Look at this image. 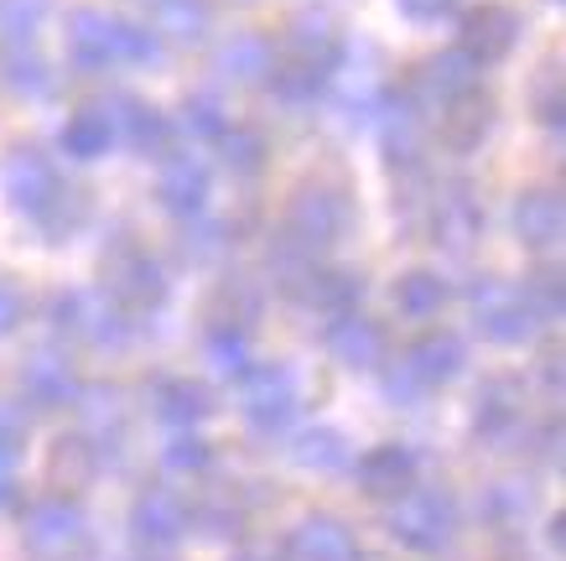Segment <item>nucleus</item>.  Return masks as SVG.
I'll list each match as a JSON object with an SVG mask.
<instances>
[{"instance_id":"f257e3e1","label":"nucleus","mask_w":566,"mask_h":561,"mask_svg":"<svg viewBox=\"0 0 566 561\" xmlns=\"http://www.w3.org/2000/svg\"><path fill=\"white\" fill-rule=\"evenodd\" d=\"M344 69V37L333 21H292L286 32L271 42L265 58V84L281 94L286 104H307L317 100Z\"/></svg>"},{"instance_id":"f03ea898","label":"nucleus","mask_w":566,"mask_h":561,"mask_svg":"<svg viewBox=\"0 0 566 561\" xmlns=\"http://www.w3.org/2000/svg\"><path fill=\"white\" fill-rule=\"evenodd\" d=\"M468 364V349L458 333H447V328H427V333H416L395 364H379L385 374V395H390L395 406H416V401H427L447 385V380H458Z\"/></svg>"},{"instance_id":"7ed1b4c3","label":"nucleus","mask_w":566,"mask_h":561,"mask_svg":"<svg viewBox=\"0 0 566 561\" xmlns=\"http://www.w3.org/2000/svg\"><path fill=\"white\" fill-rule=\"evenodd\" d=\"M161 52V37L136 21L104 17V11H73L69 17V63L78 73H104L120 63H151Z\"/></svg>"},{"instance_id":"20e7f679","label":"nucleus","mask_w":566,"mask_h":561,"mask_svg":"<svg viewBox=\"0 0 566 561\" xmlns=\"http://www.w3.org/2000/svg\"><path fill=\"white\" fill-rule=\"evenodd\" d=\"M390 536L406 551H421V557H437L458 541V526H463V510L452 489H437V484H416L400 499H390V515H385Z\"/></svg>"},{"instance_id":"39448f33","label":"nucleus","mask_w":566,"mask_h":561,"mask_svg":"<svg viewBox=\"0 0 566 561\" xmlns=\"http://www.w3.org/2000/svg\"><path fill=\"white\" fill-rule=\"evenodd\" d=\"M99 291L109 297V302H120L130 318L146 323L156 307L167 302V276H161V266H156V256L146 250V245L125 239V245H115V250H104Z\"/></svg>"},{"instance_id":"423d86ee","label":"nucleus","mask_w":566,"mask_h":561,"mask_svg":"<svg viewBox=\"0 0 566 561\" xmlns=\"http://www.w3.org/2000/svg\"><path fill=\"white\" fill-rule=\"evenodd\" d=\"M21 541L42 561H84L88 546H94V530H88V515L73 505L69 494H48V499L32 505Z\"/></svg>"},{"instance_id":"0eeeda50","label":"nucleus","mask_w":566,"mask_h":561,"mask_svg":"<svg viewBox=\"0 0 566 561\" xmlns=\"http://www.w3.org/2000/svg\"><path fill=\"white\" fill-rule=\"evenodd\" d=\"M240 411L255 432H271L281 437L286 426L296 422L302 411V391H296V374L286 364H265V359H250V370L240 374Z\"/></svg>"},{"instance_id":"6e6552de","label":"nucleus","mask_w":566,"mask_h":561,"mask_svg":"<svg viewBox=\"0 0 566 561\" xmlns=\"http://www.w3.org/2000/svg\"><path fill=\"white\" fill-rule=\"evenodd\" d=\"M468 312H473V328H479L489 343H531L541 333V318L531 312L525 302V291L515 281H494V276H483L468 287Z\"/></svg>"},{"instance_id":"1a4fd4ad","label":"nucleus","mask_w":566,"mask_h":561,"mask_svg":"<svg viewBox=\"0 0 566 561\" xmlns=\"http://www.w3.org/2000/svg\"><path fill=\"white\" fill-rule=\"evenodd\" d=\"M192 530V499L188 494L156 484L130 505V536L140 551H172L177 541H188Z\"/></svg>"},{"instance_id":"9d476101","label":"nucleus","mask_w":566,"mask_h":561,"mask_svg":"<svg viewBox=\"0 0 566 561\" xmlns=\"http://www.w3.org/2000/svg\"><path fill=\"white\" fill-rule=\"evenodd\" d=\"M515 42H520V17L510 6H499V0L473 6V11H463V21H458V52H463L473 69L504 63Z\"/></svg>"},{"instance_id":"9b49d317","label":"nucleus","mask_w":566,"mask_h":561,"mask_svg":"<svg viewBox=\"0 0 566 561\" xmlns=\"http://www.w3.org/2000/svg\"><path fill=\"white\" fill-rule=\"evenodd\" d=\"M531 395L520 385L515 374H494V380H483L479 385V401H473V432H479V443H510L525 432L531 422Z\"/></svg>"},{"instance_id":"f8f14e48","label":"nucleus","mask_w":566,"mask_h":561,"mask_svg":"<svg viewBox=\"0 0 566 561\" xmlns=\"http://www.w3.org/2000/svg\"><path fill=\"white\" fill-rule=\"evenodd\" d=\"M286 291H292L307 312H317L323 323H333V318L354 312V307H359V297H364L359 276L344 271V266H323V260H312L307 271H296V281Z\"/></svg>"},{"instance_id":"ddd939ff","label":"nucleus","mask_w":566,"mask_h":561,"mask_svg":"<svg viewBox=\"0 0 566 561\" xmlns=\"http://www.w3.org/2000/svg\"><path fill=\"white\" fill-rule=\"evenodd\" d=\"M354 474H359V489L369 494V499L390 505V499H400L406 489L421 484V453L406 443H379L364 453Z\"/></svg>"},{"instance_id":"4468645a","label":"nucleus","mask_w":566,"mask_h":561,"mask_svg":"<svg viewBox=\"0 0 566 561\" xmlns=\"http://www.w3.org/2000/svg\"><path fill=\"white\" fill-rule=\"evenodd\" d=\"M323 343L327 354L348 364V370H379L385 359H390V339H385V323H375L369 312H344V318H333L323 328Z\"/></svg>"},{"instance_id":"2eb2a0df","label":"nucleus","mask_w":566,"mask_h":561,"mask_svg":"<svg viewBox=\"0 0 566 561\" xmlns=\"http://www.w3.org/2000/svg\"><path fill=\"white\" fill-rule=\"evenodd\" d=\"M208 193H213V177L198 156L172 152L161 156V172H156V204L167 208L172 219H198L208 208Z\"/></svg>"},{"instance_id":"dca6fc26","label":"nucleus","mask_w":566,"mask_h":561,"mask_svg":"<svg viewBox=\"0 0 566 561\" xmlns=\"http://www.w3.org/2000/svg\"><path fill=\"white\" fill-rule=\"evenodd\" d=\"M63 187H69L63 172L52 167V156H42V152H17L11 167H6V193H11V204H17L32 224L63 198Z\"/></svg>"},{"instance_id":"f3484780","label":"nucleus","mask_w":566,"mask_h":561,"mask_svg":"<svg viewBox=\"0 0 566 561\" xmlns=\"http://www.w3.org/2000/svg\"><path fill=\"white\" fill-rule=\"evenodd\" d=\"M109 120H115V141L136 146V152L151 156V162H161V156L177 152V120L167 115V110H156V104L125 94V100L109 110Z\"/></svg>"},{"instance_id":"a211bd4d","label":"nucleus","mask_w":566,"mask_h":561,"mask_svg":"<svg viewBox=\"0 0 566 561\" xmlns=\"http://www.w3.org/2000/svg\"><path fill=\"white\" fill-rule=\"evenodd\" d=\"M479 224H483V208L473 198L468 183H447L437 187V198L427 208V235L442 245V250H468L479 239Z\"/></svg>"},{"instance_id":"6ab92c4d","label":"nucleus","mask_w":566,"mask_h":561,"mask_svg":"<svg viewBox=\"0 0 566 561\" xmlns=\"http://www.w3.org/2000/svg\"><path fill=\"white\" fill-rule=\"evenodd\" d=\"M21 411H69L84 401V385L73 374L69 359L57 354H36L27 370H21Z\"/></svg>"},{"instance_id":"aec40b11","label":"nucleus","mask_w":566,"mask_h":561,"mask_svg":"<svg viewBox=\"0 0 566 561\" xmlns=\"http://www.w3.org/2000/svg\"><path fill=\"white\" fill-rule=\"evenodd\" d=\"M286 551L296 561H359V541H354V530L344 520H333V515H307V520H296L292 536H286Z\"/></svg>"},{"instance_id":"412c9836","label":"nucleus","mask_w":566,"mask_h":561,"mask_svg":"<svg viewBox=\"0 0 566 561\" xmlns=\"http://www.w3.org/2000/svg\"><path fill=\"white\" fill-rule=\"evenodd\" d=\"M151 411L161 426L188 432V426H198L213 411V391H208L203 380H192V374H167V380L151 385Z\"/></svg>"},{"instance_id":"4be33fe9","label":"nucleus","mask_w":566,"mask_h":561,"mask_svg":"<svg viewBox=\"0 0 566 561\" xmlns=\"http://www.w3.org/2000/svg\"><path fill=\"white\" fill-rule=\"evenodd\" d=\"M566 229V208L562 198L551 193V187H531L525 198L515 204V235L520 245H531V250H551Z\"/></svg>"},{"instance_id":"5701e85b","label":"nucleus","mask_w":566,"mask_h":561,"mask_svg":"<svg viewBox=\"0 0 566 561\" xmlns=\"http://www.w3.org/2000/svg\"><path fill=\"white\" fill-rule=\"evenodd\" d=\"M390 297H395V312H400V318L427 323V318H437V312L452 302V281H447L442 271H406L395 281Z\"/></svg>"},{"instance_id":"b1692460","label":"nucleus","mask_w":566,"mask_h":561,"mask_svg":"<svg viewBox=\"0 0 566 561\" xmlns=\"http://www.w3.org/2000/svg\"><path fill=\"white\" fill-rule=\"evenodd\" d=\"M0 84L17 94H52V69L36 52V42H0Z\"/></svg>"},{"instance_id":"393cba45","label":"nucleus","mask_w":566,"mask_h":561,"mask_svg":"<svg viewBox=\"0 0 566 561\" xmlns=\"http://www.w3.org/2000/svg\"><path fill=\"white\" fill-rule=\"evenodd\" d=\"M292 463H302L312 474H338V468H348V437L338 426H302L292 437Z\"/></svg>"},{"instance_id":"a878e982","label":"nucleus","mask_w":566,"mask_h":561,"mask_svg":"<svg viewBox=\"0 0 566 561\" xmlns=\"http://www.w3.org/2000/svg\"><path fill=\"white\" fill-rule=\"evenodd\" d=\"M94 474H99V447H94V437H63V443L52 447L48 484H52L57 494L84 489Z\"/></svg>"},{"instance_id":"bb28decb","label":"nucleus","mask_w":566,"mask_h":561,"mask_svg":"<svg viewBox=\"0 0 566 561\" xmlns=\"http://www.w3.org/2000/svg\"><path fill=\"white\" fill-rule=\"evenodd\" d=\"M109 146H115V120H109V110H73L69 125H63V152H69L73 162H99Z\"/></svg>"},{"instance_id":"cd10ccee","label":"nucleus","mask_w":566,"mask_h":561,"mask_svg":"<svg viewBox=\"0 0 566 561\" xmlns=\"http://www.w3.org/2000/svg\"><path fill=\"white\" fill-rule=\"evenodd\" d=\"M213 146H219V156L240 172V177H255V172L265 167V156H271V146H265V136H260L255 125H234V120H229V131H223Z\"/></svg>"},{"instance_id":"c85d7f7f","label":"nucleus","mask_w":566,"mask_h":561,"mask_svg":"<svg viewBox=\"0 0 566 561\" xmlns=\"http://www.w3.org/2000/svg\"><path fill=\"white\" fill-rule=\"evenodd\" d=\"M520 291H525V302H531V312L541 318V328L556 323L566 312V281L556 266H541V271H531L525 281H520Z\"/></svg>"},{"instance_id":"c756f323","label":"nucleus","mask_w":566,"mask_h":561,"mask_svg":"<svg viewBox=\"0 0 566 561\" xmlns=\"http://www.w3.org/2000/svg\"><path fill=\"white\" fill-rule=\"evenodd\" d=\"M265 58H271V37H234L219 52V69L240 84H260L265 79Z\"/></svg>"},{"instance_id":"7c9ffc66","label":"nucleus","mask_w":566,"mask_h":561,"mask_svg":"<svg viewBox=\"0 0 566 561\" xmlns=\"http://www.w3.org/2000/svg\"><path fill=\"white\" fill-rule=\"evenodd\" d=\"M208 354L229 380H240L250 370V328H229V323H208Z\"/></svg>"},{"instance_id":"2f4dec72","label":"nucleus","mask_w":566,"mask_h":561,"mask_svg":"<svg viewBox=\"0 0 566 561\" xmlns=\"http://www.w3.org/2000/svg\"><path fill=\"white\" fill-rule=\"evenodd\" d=\"M52 0H0V42H36Z\"/></svg>"},{"instance_id":"473e14b6","label":"nucleus","mask_w":566,"mask_h":561,"mask_svg":"<svg viewBox=\"0 0 566 561\" xmlns=\"http://www.w3.org/2000/svg\"><path fill=\"white\" fill-rule=\"evenodd\" d=\"M182 131L198 136L203 146H213V141L229 131V110H223L219 94H188V104H182Z\"/></svg>"},{"instance_id":"72a5a7b5","label":"nucleus","mask_w":566,"mask_h":561,"mask_svg":"<svg viewBox=\"0 0 566 561\" xmlns=\"http://www.w3.org/2000/svg\"><path fill=\"white\" fill-rule=\"evenodd\" d=\"M156 21H161L172 37L192 42V37L208 32V6L203 0H156Z\"/></svg>"},{"instance_id":"f704fd0d","label":"nucleus","mask_w":566,"mask_h":561,"mask_svg":"<svg viewBox=\"0 0 566 561\" xmlns=\"http://www.w3.org/2000/svg\"><path fill=\"white\" fill-rule=\"evenodd\" d=\"M161 463L172 468V474H188V478H198L213 463V447L203 443V437H192V432H177L172 443L161 447Z\"/></svg>"},{"instance_id":"c9c22d12","label":"nucleus","mask_w":566,"mask_h":561,"mask_svg":"<svg viewBox=\"0 0 566 561\" xmlns=\"http://www.w3.org/2000/svg\"><path fill=\"white\" fill-rule=\"evenodd\" d=\"M27 437H32L27 411L11 406V401H0V463H6V468H17V458L27 453Z\"/></svg>"},{"instance_id":"e433bc0d","label":"nucleus","mask_w":566,"mask_h":561,"mask_svg":"<svg viewBox=\"0 0 566 561\" xmlns=\"http://www.w3.org/2000/svg\"><path fill=\"white\" fill-rule=\"evenodd\" d=\"M525 510H531V499H525L515 484H494V489H483V520H489V526H515Z\"/></svg>"},{"instance_id":"4c0bfd02","label":"nucleus","mask_w":566,"mask_h":561,"mask_svg":"<svg viewBox=\"0 0 566 561\" xmlns=\"http://www.w3.org/2000/svg\"><path fill=\"white\" fill-rule=\"evenodd\" d=\"M192 229H188V245H182V256L188 260H213V256H223L229 250V239H223V224H208L203 214L198 219H188Z\"/></svg>"},{"instance_id":"58836bf2","label":"nucleus","mask_w":566,"mask_h":561,"mask_svg":"<svg viewBox=\"0 0 566 561\" xmlns=\"http://www.w3.org/2000/svg\"><path fill=\"white\" fill-rule=\"evenodd\" d=\"M78 318H84V291H57L48 302V323L57 339H78Z\"/></svg>"},{"instance_id":"ea45409f","label":"nucleus","mask_w":566,"mask_h":561,"mask_svg":"<svg viewBox=\"0 0 566 561\" xmlns=\"http://www.w3.org/2000/svg\"><path fill=\"white\" fill-rule=\"evenodd\" d=\"M27 312H32L27 291H21L17 281H6V276H0V339H11V333L27 323Z\"/></svg>"},{"instance_id":"a19ab883","label":"nucleus","mask_w":566,"mask_h":561,"mask_svg":"<svg viewBox=\"0 0 566 561\" xmlns=\"http://www.w3.org/2000/svg\"><path fill=\"white\" fill-rule=\"evenodd\" d=\"M531 447L541 463L562 458V416H546V422H531Z\"/></svg>"},{"instance_id":"79ce46f5","label":"nucleus","mask_w":566,"mask_h":561,"mask_svg":"<svg viewBox=\"0 0 566 561\" xmlns=\"http://www.w3.org/2000/svg\"><path fill=\"white\" fill-rule=\"evenodd\" d=\"M411 21H442L447 11H458V0H395Z\"/></svg>"},{"instance_id":"37998d69","label":"nucleus","mask_w":566,"mask_h":561,"mask_svg":"<svg viewBox=\"0 0 566 561\" xmlns=\"http://www.w3.org/2000/svg\"><path fill=\"white\" fill-rule=\"evenodd\" d=\"M541 380H546L551 391H562V354H556V349L541 354Z\"/></svg>"},{"instance_id":"c03bdc74","label":"nucleus","mask_w":566,"mask_h":561,"mask_svg":"<svg viewBox=\"0 0 566 561\" xmlns=\"http://www.w3.org/2000/svg\"><path fill=\"white\" fill-rule=\"evenodd\" d=\"M17 468H6V463H0V510H6V505H17Z\"/></svg>"},{"instance_id":"a18cd8bd","label":"nucleus","mask_w":566,"mask_h":561,"mask_svg":"<svg viewBox=\"0 0 566 561\" xmlns=\"http://www.w3.org/2000/svg\"><path fill=\"white\" fill-rule=\"evenodd\" d=\"M562 530H566V520H562V515H551V526H546V541H551V546H562Z\"/></svg>"},{"instance_id":"49530a36","label":"nucleus","mask_w":566,"mask_h":561,"mask_svg":"<svg viewBox=\"0 0 566 561\" xmlns=\"http://www.w3.org/2000/svg\"><path fill=\"white\" fill-rule=\"evenodd\" d=\"M244 561H265V557H244Z\"/></svg>"},{"instance_id":"de8ad7c7","label":"nucleus","mask_w":566,"mask_h":561,"mask_svg":"<svg viewBox=\"0 0 566 561\" xmlns=\"http://www.w3.org/2000/svg\"><path fill=\"white\" fill-rule=\"evenodd\" d=\"M146 561H156V551H151V557H146Z\"/></svg>"}]
</instances>
